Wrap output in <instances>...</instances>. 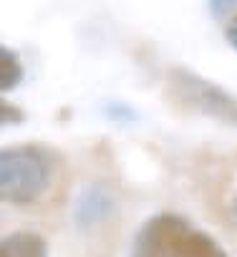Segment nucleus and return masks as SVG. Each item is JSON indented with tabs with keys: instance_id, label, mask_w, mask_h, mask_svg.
<instances>
[{
	"instance_id": "obj_1",
	"label": "nucleus",
	"mask_w": 237,
	"mask_h": 257,
	"mask_svg": "<svg viewBox=\"0 0 237 257\" xmlns=\"http://www.w3.org/2000/svg\"><path fill=\"white\" fill-rule=\"evenodd\" d=\"M61 157L48 144H11L0 152V199L28 207L51 189Z\"/></svg>"
},
{
	"instance_id": "obj_9",
	"label": "nucleus",
	"mask_w": 237,
	"mask_h": 257,
	"mask_svg": "<svg viewBox=\"0 0 237 257\" xmlns=\"http://www.w3.org/2000/svg\"><path fill=\"white\" fill-rule=\"evenodd\" d=\"M207 8H209V16L219 23V21H227L229 16H234L237 0H207Z\"/></svg>"
},
{
	"instance_id": "obj_5",
	"label": "nucleus",
	"mask_w": 237,
	"mask_h": 257,
	"mask_svg": "<svg viewBox=\"0 0 237 257\" xmlns=\"http://www.w3.org/2000/svg\"><path fill=\"white\" fill-rule=\"evenodd\" d=\"M48 242L43 234L31 229H18L3 237L0 257H48Z\"/></svg>"
},
{
	"instance_id": "obj_6",
	"label": "nucleus",
	"mask_w": 237,
	"mask_h": 257,
	"mask_svg": "<svg viewBox=\"0 0 237 257\" xmlns=\"http://www.w3.org/2000/svg\"><path fill=\"white\" fill-rule=\"evenodd\" d=\"M26 78V66L11 46H0V91L11 93Z\"/></svg>"
},
{
	"instance_id": "obj_7",
	"label": "nucleus",
	"mask_w": 237,
	"mask_h": 257,
	"mask_svg": "<svg viewBox=\"0 0 237 257\" xmlns=\"http://www.w3.org/2000/svg\"><path fill=\"white\" fill-rule=\"evenodd\" d=\"M103 116L111 123H118V126H129V123L139 121V113L124 101H106L103 103Z\"/></svg>"
},
{
	"instance_id": "obj_10",
	"label": "nucleus",
	"mask_w": 237,
	"mask_h": 257,
	"mask_svg": "<svg viewBox=\"0 0 237 257\" xmlns=\"http://www.w3.org/2000/svg\"><path fill=\"white\" fill-rule=\"evenodd\" d=\"M224 41H227V43H229V46L237 51V16H234V18L227 23V28H224Z\"/></svg>"
},
{
	"instance_id": "obj_4",
	"label": "nucleus",
	"mask_w": 237,
	"mask_h": 257,
	"mask_svg": "<svg viewBox=\"0 0 237 257\" xmlns=\"http://www.w3.org/2000/svg\"><path fill=\"white\" fill-rule=\"evenodd\" d=\"M118 212V197L106 182H88L81 187L73 202V224L81 232H91L106 224Z\"/></svg>"
},
{
	"instance_id": "obj_2",
	"label": "nucleus",
	"mask_w": 237,
	"mask_h": 257,
	"mask_svg": "<svg viewBox=\"0 0 237 257\" xmlns=\"http://www.w3.org/2000/svg\"><path fill=\"white\" fill-rule=\"evenodd\" d=\"M129 257H229L202 227L174 212L152 214L134 234Z\"/></svg>"
},
{
	"instance_id": "obj_8",
	"label": "nucleus",
	"mask_w": 237,
	"mask_h": 257,
	"mask_svg": "<svg viewBox=\"0 0 237 257\" xmlns=\"http://www.w3.org/2000/svg\"><path fill=\"white\" fill-rule=\"evenodd\" d=\"M23 121H26V111H23L21 106L11 103L8 98L0 101V123H3L6 128L18 126V123H23Z\"/></svg>"
},
{
	"instance_id": "obj_3",
	"label": "nucleus",
	"mask_w": 237,
	"mask_h": 257,
	"mask_svg": "<svg viewBox=\"0 0 237 257\" xmlns=\"http://www.w3.org/2000/svg\"><path fill=\"white\" fill-rule=\"evenodd\" d=\"M164 91L167 98L184 111L207 116L217 123L237 126V96L187 66H172L167 71Z\"/></svg>"
}]
</instances>
